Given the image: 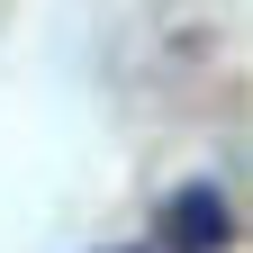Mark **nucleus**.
<instances>
[{
  "label": "nucleus",
  "instance_id": "f257e3e1",
  "mask_svg": "<svg viewBox=\"0 0 253 253\" xmlns=\"http://www.w3.org/2000/svg\"><path fill=\"white\" fill-rule=\"evenodd\" d=\"M226 235H235V208L217 181H190L163 199V253H226Z\"/></svg>",
  "mask_w": 253,
  "mask_h": 253
}]
</instances>
